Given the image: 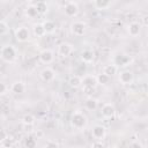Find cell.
<instances>
[{"instance_id": "83f0119b", "label": "cell", "mask_w": 148, "mask_h": 148, "mask_svg": "<svg viewBox=\"0 0 148 148\" xmlns=\"http://www.w3.org/2000/svg\"><path fill=\"white\" fill-rule=\"evenodd\" d=\"M24 145H25V147H28V148H34V147H36L37 141H36V139H34V138H28V139H25Z\"/></svg>"}, {"instance_id": "2e32d148", "label": "cell", "mask_w": 148, "mask_h": 148, "mask_svg": "<svg viewBox=\"0 0 148 148\" xmlns=\"http://www.w3.org/2000/svg\"><path fill=\"white\" fill-rule=\"evenodd\" d=\"M42 24H43L44 30H45L46 34H53L56 31V29H57V25H56V23L52 20H46Z\"/></svg>"}, {"instance_id": "7c38bea8", "label": "cell", "mask_w": 148, "mask_h": 148, "mask_svg": "<svg viewBox=\"0 0 148 148\" xmlns=\"http://www.w3.org/2000/svg\"><path fill=\"white\" fill-rule=\"evenodd\" d=\"M133 79H134V76H133V73L131 71H123L119 74V81L123 84H130V83H132Z\"/></svg>"}, {"instance_id": "44dd1931", "label": "cell", "mask_w": 148, "mask_h": 148, "mask_svg": "<svg viewBox=\"0 0 148 148\" xmlns=\"http://www.w3.org/2000/svg\"><path fill=\"white\" fill-rule=\"evenodd\" d=\"M94 5L98 9H106L111 5V0H94Z\"/></svg>"}, {"instance_id": "ac0fdd59", "label": "cell", "mask_w": 148, "mask_h": 148, "mask_svg": "<svg viewBox=\"0 0 148 148\" xmlns=\"http://www.w3.org/2000/svg\"><path fill=\"white\" fill-rule=\"evenodd\" d=\"M84 106H86L87 110H89V111H94V110L97 109V106H98V102H97L95 98H92V97H88V98L86 99V102H84Z\"/></svg>"}, {"instance_id": "4fadbf2b", "label": "cell", "mask_w": 148, "mask_h": 148, "mask_svg": "<svg viewBox=\"0 0 148 148\" xmlns=\"http://www.w3.org/2000/svg\"><path fill=\"white\" fill-rule=\"evenodd\" d=\"M140 29H141V25H140V23H138V22H132V23H130L128 27H127V31H128V34H130L132 37L138 36V35L140 34Z\"/></svg>"}, {"instance_id": "e0dca14e", "label": "cell", "mask_w": 148, "mask_h": 148, "mask_svg": "<svg viewBox=\"0 0 148 148\" xmlns=\"http://www.w3.org/2000/svg\"><path fill=\"white\" fill-rule=\"evenodd\" d=\"M10 90H12V92H14V94H22V92H24V90H25V86H24L23 82L16 81V82H14V83L12 84Z\"/></svg>"}, {"instance_id": "5bb4252c", "label": "cell", "mask_w": 148, "mask_h": 148, "mask_svg": "<svg viewBox=\"0 0 148 148\" xmlns=\"http://www.w3.org/2000/svg\"><path fill=\"white\" fill-rule=\"evenodd\" d=\"M94 52L91 51V50H83L82 52H81V59H82V61L84 62V64H90V62H92L94 61Z\"/></svg>"}, {"instance_id": "6da1fadb", "label": "cell", "mask_w": 148, "mask_h": 148, "mask_svg": "<svg viewBox=\"0 0 148 148\" xmlns=\"http://www.w3.org/2000/svg\"><path fill=\"white\" fill-rule=\"evenodd\" d=\"M87 123H88L87 117H86L82 112L75 111V112L72 114L71 125H72L74 128H76V130H82V128H84V127L87 126Z\"/></svg>"}, {"instance_id": "9a60e30c", "label": "cell", "mask_w": 148, "mask_h": 148, "mask_svg": "<svg viewBox=\"0 0 148 148\" xmlns=\"http://www.w3.org/2000/svg\"><path fill=\"white\" fill-rule=\"evenodd\" d=\"M130 61H131V58L128 56H125V54H120V56H117L114 58V65L117 67L118 66H126Z\"/></svg>"}, {"instance_id": "f546056e", "label": "cell", "mask_w": 148, "mask_h": 148, "mask_svg": "<svg viewBox=\"0 0 148 148\" xmlns=\"http://www.w3.org/2000/svg\"><path fill=\"white\" fill-rule=\"evenodd\" d=\"M6 91H7V86L3 82H0V95L5 94Z\"/></svg>"}, {"instance_id": "30bf717a", "label": "cell", "mask_w": 148, "mask_h": 148, "mask_svg": "<svg viewBox=\"0 0 148 148\" xmlns=\"http://www.w3.org/2000/svg\"><path fill=\"white\" fill-rule=\"evenodd\" d=\"M39 75H40L42 80L45 81V82H51V81H53L54 77H56L54 71H53L52 68H50V67H45L44 69H42V72H40Z\"/></svg>"}, {"instance_id": "d4e9b609", "label": "cell", "mask_w": 148, "mask_h": 148, "mask_svg": "<svg viewBox=\"0 0 148 148\" xmlns=\"http://www.w3.org/2000/svg\"><path fill=\"white\" fill-rule=\"evenodd\" d=\"M35 6H36V8H37L38 14H44V13H46V10H47V6H46V2H45V1H38Z\"/></svg>"}, {"instance_id": "277c9868", "label": "cell", "mask_w": 148, "mask_h": 148, "mask_svg": "<svg viewBox=\"0 0 148 148\" xmlns=\"http://www.w3.org/2000/svg\"><path fill=\"white\" fill-rule=\"evenodd\" d=\"M64 12H65V14H66L68 17H74V16H76L77 13H79V6H77L76 2L69 1V2H67V3L65 5Z\"/></svg>"}, {"instance_id": "52a82bcc", "label": "cell", "mask_w": 148, "mask_h": 148, "mask_svg": "<svg viewBox=\"0 0 148 148\" xmlns=\"http://www.w3.org/2000/svg\"><path fill=\"white\" fill-rule=\"evenodd\" d=\"M53 59H54V54H53V52H52L51 50H49V49H45V50H43V51L39 53V60H40V62H43V64H45V65L51 64V62L53 61Z\"/></svg>"}, {"instance_id": "484cf974", "label": "cell", "mask_w": 148, "mask_h": 148, "mask_svg": "<svg viewBox=\"0 0 148 148\" xmlns=\"http://www.w3.org/2000/svg\"><path fill=\"white\" fill-rule=\"evenodd\" d=\"M22 121H23L24 125H29V126H30V125H32V124L35 123V117H34L32 114L28 113V114H25V116L23 117Z\"/></svg>"}, {"instance_id": "603a6c76", "label": "cell", "mask_w": 148, "mask_h": 148, "mask_svg": "<svg viewBox=\"0 0 148 148\" xmlns=\"http://www.w3.org/2000/svg\"><path fill=\"white\" fill-rule=\"evenodd\" d=\"M25 13H27V15H28L30 18H34V17H36V16L38 15V12H37V8H36L35 5H30V6H28Z\"/></svg>"}, {"instance_id": "cb8c5ba5", "label": "cell", "mask_w": 148, "mask_h": 148, "mask_svg": "<svg viewBox=\"0 0 148 148\" xmlns=\"http://www.w3.org/2000/svg\"><path fill=\"white\" fill-rule=\"evenodd\" d=\"M96 80H97V83H98V84H106V83H109V81H110V76H108V75L104 74V73H101V74H98V75L96 76Z\"/></svg>"}, {"instance_id": "ffe728a7", "label": "cell", "mask_w": 148, "mask_h": 148, "mask_svg": "<svg viewBox=\"0 0 148 148\" xmlns=\"http://www.w3.org/2000/svg\"><path fill=\"white\" fill-rule=\"evenodd\" d=\"M32 31H34V35H35L36 37H43V36L46 34L42 23H37V24H35L34 28H32Z\"/></svg>"}, {"instance_id": "7a4b0ae2", "label": "cell", "mask_w": 148, "mask_h": 148, "mask_svg": "<svg viewBox=\"0 0 148 148\" xmlns=\"http://www.w3.org/2000/svg\"><path fill=\"white\" fill-rule=\"evenodd\" d=\"M0 57L6 62H13L16 58V50L13 45H5L0 51Z\"/></svg>"}, {"instance_id": "5b68a950", "label": "cell", "mask_w": 148, "mask_h": 148, "mask_svg": "<svg viewBox=\"0 0 148 148\" xmlns=\"http://www.w3.org/2000/svg\"><path fill=\"white\" fill-rule=\"evenodd\" d=\"M102 116L105 118V119H111L114 117L116 114V109H114V105L112 103H105L103 106H102Z\"/></svg>"}, {"instance_id": "7402d4cb", "label": "cell", "mask_w": 148, "mask_h": 148, "mask_svg": "<svg viewBox=\"0 0 148 148\" xmlns=\"http://www.w3.org/2000/svg\"><path fill=\"white\" fill-rule=\"evenodd\" d=\"M117 71H118V67L113 64V65H106V66L104 67V69H103V73L111 77L112 75H114V74L117 73Z\"/></svg>"}, {"instance_id": "4316f807", "label": "cell", "mask_w": 148, "mask_h": 148, "mask_svg": "<svg viewBox=\"0 0 148 148\" xmlns=\"http://www.w3.org/2000/svg\"><path fill=\"white\" fill-rule=\"evenodd\" d=\"M8 32V25L5 21L0 20V36H3Z\"/></svg>"}, {"instance_id": "3957f363", "label": "cell", "mask_w": 148, "mask_h": 148, "mask_svg": "<svg viewBox=\"0 0 148 148\" xmlns=\"http://www.w3.org/2000/svg\"><path fill=\"white\" fill-rule=\"evenodd\" d=\"M97 84V80L96 76L92 75H86L82 77V86H83V90L87 94H91L95 90V87Z\"/></svg>"}, {"instance_id": "8fae6325", "label": "cell", "mask_w": 148, "mask_h": 148, "mask_svg": "<svg viewBox=\"0 0 148 148\" xmlns=\"http://www.w3.org/2000/svg\"><path fill=\"white\" fill-rule=\"evenodd\" d=\"M72 51H73V47H72V45L69 43H61L58 46V50H57L58 54L61 56V57H65V58L68 57L72 53Z\"/></svg>"}, {"instance_id": "4dcf8cb0", "label": "cell", "mask_w": 148, "mask_h": 148, "mask_svg": "<svg viewBox=\"0 0 148 148\" xmlns=\"http://www.w3.org/2000/svg\"><path fill=\"white\" fill-rule=\"evenodd\" d=\"M114 1H117V0H114Z\"/></svg>"}, {"instance_id": "f1b7e54d", "label": "cell", "mask_w": 148, "mask_h": 148, "mask_svg": "<svg viewBox=\"0 0 148 148\" xmlns=\"http://www.w3.org/2000/svg\"><path fill=\"white\" fill-rule=\"evenodd\" d=\"M7 139H8V134H7V132H6L5 130H0V142L6 141Z\"/></svg>"}, {"instance_id": "8992f818", "label": "cell", "mask_w": 148, "mask_h": 148, "mask_svg": "<svg viewBox=\"0 0 148 148\" xmlns=\"http://www.w3.org/2000/svg\"><path fill=\"white\" fill-rule=\"evenodd\" d=\"M15 37L18 42L23 43V42H27L30 37V32H29V29L27 27H20L16 29L15 31Z\"/></svg>"}, {"instance_id": "d6986e66", "label": "cell", "mask_w": 148, "mask_h": 148, "mask_svg": "<svg viewBox=\"0 0 148 148\" xmlns=\"http://www.w3.org/2000/svg\"><path fill=\"white\" fill-rule=\"evenodd\" d=\"M68 83H69V86L73 87V88H79V87L82 86V77H81L80 75H73V76L69 77Z\"/></svg>"}, {"instance_id": "ba28073f", "label": "cell", "mask_w": 148, "mask_h": 148, "mask_svg": "<svg viewBox=\"0 0 148 148\" xmlns=\"http://www.w3.org/2000/svg\"><path fill=\"white\" fill-rule=\"evenodd\" d=\"M71 28H72V32L75 36H82L86 32V23H83L81 21L73 22L72 25H71Z\"/></svg>"}, {"instance_id": "9c48e42d", "label": "cell", "mask_w": 148, "mask_h": 148, "mask_svg": "<svg viewBox=\"0 0 148 148\" xmlns=\"http://www.w3.org/2000/svg\"><path fill=\"white\" fill-rule=\"evenodd\" d=\"M105 133H106L105 127L102 126V125H95V126L92 127V130H91V135H92V138L96 139V140H102V139H104Z\"/></svg>"}]
</instances>
